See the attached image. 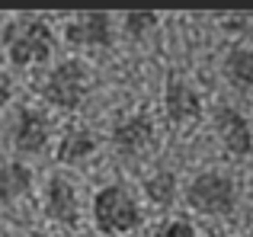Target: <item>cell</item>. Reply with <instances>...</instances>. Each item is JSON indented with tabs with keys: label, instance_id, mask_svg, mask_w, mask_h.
<instances>
[{
	"label": "cell",
	"instance_id": "cell-12",
	"mask_svg": "<svg viewBox=\"0 0 253 237\" xmlns=\"http://www.w3.org/2000/svg\"><path fill=\"white\" fill-rule=\"evenodd\" d=\"M32 189V170L23 160L0 163V205H13Z\"/></svg>",
	"mask_w": 253,
	"mask_h": 237
},
{
	"label": "cell",
	"instance_id": "cell-6",
	"mask_svg": "<svg viewBox=\"0 0 253 237\" xmlns=\"http://www.w3.org/2000/svg\"><path fill=\"white\" fill-rule=\"evenodd\" d=\"M64 39L71 45H84V48H109L112 39H116V29H112V16L109 13H81L77 19H71L68 29H64Z\"/></svg>",
	"mask_w": 253,
	"mask_h": 237
},
{
	"label": "cell",
	"instance_id": "cell-8",
	"mask_svg": "<svg viewBox=\"0 0 253 237\" xmlns=\"http://www.w3.org/2000/svg\"><path fill=\"white\" fill-rule=\"evenodd\" d=\"M215 131H218V138H221V144H224L228 154H234V157H250L253 154L250 122L237 113V109L218 106L215 109Z\"/></svg>",
	"mask_w": 253,
	"mask_h": 237
},
{
	"label": "cell",
	"instance_id": "cell-13",
	"mask_svg": "<svg viewBox=\"0 0 253 237\" xmlns=\"http://www.w3.org/2000/svg\"><path fill=\"white\" fill-rule=\"evenodd\" d=\"M221 74L234 90H253V48H231L221 61Z\"/></svg>",
	"mask_w": 253,
	"mask_h": 237
},
{
	"label": "cell",
	"instance_id": "cell-4",
	"mask_svg": "<svg viewBox=\"0 0 253 237\" xmlns=\"http://www.w3.org/2000/svg\"><path fill=\"white\" fill-rule=\"evenodd\" d=\"M86 90H90V74H86V68L81 61H61L51 68V74L45 77L42 83V96L45 103H51V106L64 109V113H71V109H77L84 103Z\"/></svg>",
	"mask_w": 253,
	"mask_h": 237
},
{
	"label": "cell",
	"instance_id": "cell-5",
	"mask_svg": "<svg viewBox=\"0 0 253 237\" xmlns=\"http://www.w3.org/2000/svg\"><path fill=\"white\" fill-rule=\"evenodd\" d=\"M48 138H51L48 116L39 113V109H19L10 125V144L16 154H26V157L42 154L48 148Z\"/></svg>",
	"mask_w": 253,
	"mask_h": 237
},
{
	"label": "cell",
	"instance_id": "cell-14",
	"mask_svg": "<svg viewBox=\"0 0 253 237\" xmlns=\"http://www.w3.org/2000/svg\"><path fill=\"white\" fill-rule=\"evenodd\" d=\"M144 196H148V202H154L157 208H170L173 202H176V176H173L170 170H157V173L148 176V183H144Z\"/></svg>",
	"mask_w": 253,
	"mask_h": 237
},
{
	"label": "cell",
	"instance_id": "cell-2",
	"mask_svg": "<svg viewBox=\"0 0 253 237\" xmlns=\"http://www.w3.org/2000/svg\"><path fill=\"white\" fill-rule=\"evenodd\" d=\"M93 221L103 234L119 237L141 225V208L125 186H103L93 196Z\"/></svg>",
	"mask_w": 253,
	"mask_h": 237
},
{
	"label": "cell",
	"instance_id": "cell-17",
	"mask_svg": "<svg viewBox=\"0 0 253 237\" xmlns=\"http://www.w3.org/2000/svg\"><path fill=\"white\" fill-rule=\"evenodd\" d=\"M228 26H234V32L253 36V13H234V16H228Z\"/></svg>",
	"mask_w": 253,
	"mask_h": 237
},
{
	"label": "cell",
	"instance_id": "cell-18",
	"mask_svg": "<svg viewBox=\"0 0 253 237\" xmlns=\"http://www.w3.org/2000/svg\"><path fill=\"white\" fill-rule=\"evenodd\" d=\"M13 93H16V87H13V77L6 74V71H0V106H6V103L13 100Z\"/></svg>",
	"mask_w": 253,
	"mask_h": 237
},
{
	"label": "cell",
	"instance_id": "cell-9",
	"mask_svg": "<svg viewBox=\"0 0 253 237\" xmlns=\"http://www.w3.org/2000/svg\"><path fill=\"white\" fill-rule=\"evenodd\" d=\"M45 215L58 225H74L81 218V196L68 176H48L45 186Z\"/></svg>",
	"mask_w": 253,
	"mask_h": 237
},
{
	"label": "cell",
	"instance_id": "cell-10",
	"mask_svg": "<svg viewBox=\"0 0 253 237\" xmlns=\"http://www.w3.org/2000/svg\"><path fill=\"white\" fill-rule=\"evenodd\" d=\"M164 109H167V118L173 125L192 122V118H199V113H202V100H199L196 87L186 77L170 74L167 87H164Z\"/></svg>",
	"mask_w": 253,
	"mask_h": 237
},
{
	"label": "cell",
	"instance_id": "cell-3",
	"mask_svg": "<svg viewBox=\"0 0 253 237\" xmlns=\"http://www.w3.org/2000/svg\"><path fill=\"white\" fill-rule=\"evenodd\" d=\"M186 205L199 215H231L237 205V186L231 176L209 170V173H199L196 180L186 186Z\"/></svg>",
	"mask_w": 253,
	"mask_h": 237
},
{
	"label": "cell",
	"instance_id": "cell-11",
	"mask_svg": "<svg viewBox=\"0 0 253 237\" xmlns=\"http://www.w3.org/2000/svg\"><path fill=\"white\" fill-rule=\"evenodd\" d=\"M96 148H99V138L93 135L86 125H71V128L61 135L55 154H58L61 163H84L86 157L96 154Z\"/></svg>",
	"mask_w": 253,
	"mask_h": 237
},
{
	"label": "cell",
	"instance_id": "cell-16",
	"mask_svg": "<svg viewBox=\"0 0 253 237\" xmlns=\"http://www.w3.org/2000/svg\"><path fill=\"white\" fill-rule=\"evenodd\" d=\"M157 237H196V228H192L186 218H173V221L157 228Z\"/></svg>",
	"mask_w": 253,
	"mask_h": 237
},
{
	"label": "cell",
	"instance_id": "cell-15",
	"mask_svg": "<svg viewBox=\"0 0 253 237\" xmlns=\"http://www.w3.org/2000/svg\"><path fill=\"white\" fill-rule=\"evenodd\" d=\"M157 23H161V16H157V13L131 10V13H125V36H131V39H144V36H151V32L157 29Z\"/></svg>",
	"mask_w": 253,
	"mask_h": 237
},
{
	"label": "cell",
	"instance_id": "cell-7",
	"mask_svg": "<svg viewBox=\"0 0 253 237\" xmlns=\"http://www.w3.org/2000/svg\"><path fill=\"white\" fill-rule=\"evenodd\" d=\"M154 144V122L148 113H135L112 125V148L122 157H135Z\"/></svg>",
	"mask_w": 253,
	"mask_h": 237
},
{
	"label": "cell",
	"instance_id": "cell-1",
	"mask_svg": "<svg viewBox=\"0 0 253 237\" xmlns=\"http://www.w3.org/2000/svg\"><path fill=\"white\" fill-rule=\"evenodd\" d=\"M3 48L13 68H36L55 51V32L42 16H19L3 29Z\"/></svg>",
	"mask_w": 253,
	"mask_h": 237
}]
</instances>
